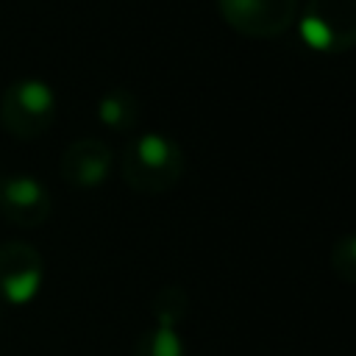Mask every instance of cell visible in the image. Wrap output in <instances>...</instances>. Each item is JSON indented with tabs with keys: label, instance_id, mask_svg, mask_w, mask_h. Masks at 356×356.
I'll return each instance as SVG.
<instances>
[{
	"label": "cell",
	"instance_id": "obj_8",
	"mask_svg": "<svg viewBox=\"0 0 356 356\" xmlns=\"http://www.w3.org/2000/svg\"><path fill=\"white\" fill-rule=\"evenodd\" d=\"M139 100L131 89H122V86H114L108 92L100 95L97 100V120L114 131V134H128L139 125Z\"/></svg>",
	"mask_w": 356,
	"mask_h": 356
},
{
	"label": "cell",
	"instance_id": "obj_1",
	"mask_svg": "<svg viewBox=\"0 0 356 356\" xmlns=\"http://www.w3.org/2000/svg\"><path fill=\"white\" fill-rule=\"evenodd\" d=\"M120 170L134 192L161 195L181 184L186 172V153L172 136L147 131L125 145Z\"/></svg>",
	"mask_w": 356,
	"mask_h": 356
},
{
	"label": "cell",
	"instance_id": "obj_4",
	"mask_svg": "<svg viewBox=\"0 0 356 356\" xmlns=\"http://www.w3.org/2000/svg\"><path fill=\"white\" fill-rule=\"evenodd\" d=\"M222 22L248 39H278L298 19V0H214Z\"/></svg>",
	"mask_w": 356,
	"mask_h": 356
},
{
	"label": "cell",
	"instance_id": "obj_6",
	"mask_svg": "<svg viewBox=\"0 0 356 356\" xmlns=\"http://www.w3.org/2000/svg\"><path fill=\"white\" fill-rule=\"evenodd\" d=\"M53 211V197L47 186L22 172L0 170V214L17 228H36Z\"/></svg>",
	"mask_w": 356,
	"mask_h": 356
},
{
	"label": "cell",
	"instance_id": "obj_3",
	"mask_svg": "<svg viewBox=\"0 0 356 356\" xmlns=\"http://www.w3.org/2000/svg\"><path fill=\"white\" fill-rule=\"evenodd\" d=\"M295 22L312 50L342 56L356 42V0H306Z\"/></svg>",
	"mask_w": 356,
	"mask_h": 356
},
{
	"label": "cell",
	"instance_id": "obj_7",
	"mask_svg": "<svg viewBox=\"0 0 356 356\" xmlns=\"http://www.w3.org/2000/svg\"><path fill=\"white\" fill-rule=\"evenodd\" d=\"M111 167H114L111 147L103 139H92V136L70 142L58 161V172L64 178V184H70L72 189H81V192L103 186Z\"/></svg>",
	"mask_w": 356,
	"mask_h": 356
},
{
	"label": "cell",
	"instance_id": "obj_10",
	"mask_svg": "<svg viewBox=\"0 0 356 356\" xmlns=\"http://www.w3.org/2000/svg\"><path fill=\"white\" fill-rule=\"evenodd\" d=\"M153 317L156 323H170V325H181L186 312H189V295L184 286L178 284H167L156 292L153 298Z\"/></svg>",
	"mask_w": 356,
	"mask_h": 356
},
{
	"label": "cell",
	"instance_id": "obj_12",
	"mask_svg": "<svg viewBox=\"0 0 356 356\" xmlns=\"http://www.w3.org/2000/svg\"><path fill=\"white\" fill-rule=\"evenodd\" d=\"M0 320H3V314H0Z\"/></svg>",
	"mask_w": 356,
	"mask_h": 356
},
{
	"label": "cell",
	"instance_id": "obj_9",
	"mask_svg": "<svg viewBox=\"0 0 356 356\" xmlns=\"http://www.w3.org/2000/svg\"><path fill=\"white\" fill-rule=\"evenodd\" d=\"M131 356H186L184 339L178 334V325L170 323H153L134 345Z\"/></svg>",
	"mask_w": 356,
	"mask_h": 356
},
{
	"label": "cell",
	"instance_id": "obj_2",
	"mask_svg": "<svg viewBox=\"0 0 356 356\" xmlns=\"http://www.w3.org/2000/svg\"><path fill=\"white\" fill-rule=\"evenodd\" d=\"M56 120V92L42 78H17L0 95V125L22 142H33L50 131Z\"/></svg>",
	"mask_w": 356,
	"mask_h": 356
},
{
	"label": "cell",
	"instance_id": "obj_5",
	"mask_svg": "<svg viewBox=\"0 0 356 356\" xmlns=\"http://www.w3.org/2000/svg\"><path fill=\"white\" fill-rule=\"evenodd\" d=\"M44 284L42 253L25 239H8L0 245V300L8 306L31 303Z\"/></svg>",
	"mask_w": 356,
	"mask_h": 356
},
{
	"label": "cell",
	"instance_id": "obj_11",
	"mask_svg": "<svg viewBox=\"0 0 356 356\" xmlns=\"http://www.w3.org/2000/svg\"><path fill=\"white\" fill-rule=\"evenodd\" d=\"M331 270L339 281L353 284L356 281V236L348 231L342 234L331 248Z\"/></svg>",
	"mask_w": 356,
	"mask_h": 356
}]
</instances>
